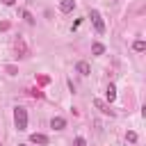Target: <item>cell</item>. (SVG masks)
Segmentation results:
<instances>
[{"label": "cell", "instance_id": "4", "mask_svg": "<svg viewBox=\"0 0 146 146\" xmlns=\"http://www.w3.org/2000/svg\"><path fill=\"white\" fill-rule=\"evenodd\" d=\"M75 71L82 73V75H89V73H91V66H89L87 62H78V64H75Z\"/></svg>", "mask_w": 146, "mask_h": 146}, {"label": "cell", "instance_id": "9", "mask_svg": "<svg viewBox=\"0 0 146 146\" xmlns=\"http://www.w3.org/2000/svg\"><path fill=\"white\" fill-rule=\"evenodd\" d=\"M91 52H94V55H103V52H105V46H103V43H94V46H91Z\"/></svg>", "mask_w": 146, "mask_h": 146}, {"label": "cell", "instance_id": "1", "mask_svg": "<svg viewBox=\"0 0 146 146\" xmlns=\"http://www.w3.org/2000/svg\"><path fill=\"white\" fill-rule=\"evenodd\" d=\"M14 123L18 130H27V110L25 107H16L14 110Z\"/></svg>", "mask_w": 146, "mask_h": 146}, {"label": "cell", "instance_id": "7", "mask_svg": "<svg viewBox=\"0 0 146 146\" xmlns=\"http://www.w3.org/2000/svg\"><path fill=\"white\" fill-rule=\"evenodd\" d=\"M96 107H98V110H100L103 114H110V116H114V112H112V110H110V107H107L105 103H100V100H96Z\"/></svg>", "mask_w": 146, "mask_h": 146}, {"label": "cell", "instance_id": "2", "mask_svg": "<svg viewBox=\"0 0 146 146\" xmlns=\"http://www.w3.org/2000/svg\"><path fill=\"white\" fill-rule=\"evenodd\" d=\"M89 18H91V23H94L96 32H98V34H103V32H105V23H103V18H100V11H98V9H91V11H89Z\"/></svg>", "mask_w": 146, "mask_h": 146}, {"label": "cell", "instance_id": "12", "mask_svg": "<svg viewBox=\"0 0 146 146\" xmlns=\"http://www.w3.org/2000/svg\"><path fill=\"white\" fill-rule=\"evenodd\" d=\"M128 141H137V132H128Z\"/></svg>", "mask_w": 146, "mask_h": 146}, {"label": "cell", "instance_id": "11", "mask_svg": "<svg viewBox=\"0 0 146 146\" xmlns=\"http://www.w3.org/2000/svg\"><path fill=\"white\" fill-rule=\"evenodd\" d=\"M73 146H87V141H84V139H82V137H78V139H75V141H73Z\"/></svg>", "mask_w": 146, "mask_h": 146}, {"label": "cell", "instance_id": "8", "mask_svg": "<svg viewBox=\"0 0 146 146\" xmlns=\"http://www.w3.org/2000/svg\"><path fill=\"white\" fill-rule=\"evenodd\" d=\"M105 94H107V100H110V103H112V100H114V98H116V87H114V84H110V87H107V91H105Z\"/></svg>", "mask_w": 146, "mask_h": 146}, {"label": "cell", "instance_id": "14", "mask_svg": "<svg viewBox=\"0 0 146 146\" xmlns=\"http://www.w3.org/2000/svg\"><path fill=\"white\" fill-rule=\"evenodd\" d=\"M18 146H25V144H18Z\"/></svg>", "mask_w": 146, "mask_h": 146}, {"label": "cell", "instance_id": "5", "mask_svg": "<svg viewBox=\"0 0 146 146\" xmlns=\"http://www.w3.org/2000/svg\"><path fill=\"white\" fill-rule=\"evenodd\" d=\"M64 125H66V121H64L62 116H55V119L50 121V128H55V130H64Z\"/></svg>", "mask_w": 146, "mask_h": 146}, {"label": "cell", "instance_id": "3", "mask_svg": "<svg viewBox=\"0 0 146 146\" xmlns=\"http://www.w3.org/2000/svg\"><path fill=\"white\" fill-rule=\"evenodd\" d=\"M59 9H62L64 14L73 11V9H75V0H62V2H59Z\"/></svg>", "mask_w": 146, "mask_h": 146}, {"label": "cell", "instance_id": "10", "mask_svg": "<svg viewBox=\"0 0 146 146\" xmlns=\"http://www.w3.org/2000/svg\"><path fill=\"white\" fill-rule=\"evenodd\" d=\"M132 48H135L137 52H144V50H146V43H144V41L139 39V41H135V43H132Z\"/></svg>", "mask_w": 146, "mask_h": 146}, {"label": "cell", "instance_id": "15", "mask_svg": "<svg viewBox=\"0 0 146 146\" xmlns=\"http://www.w3.org/2000/svg\"><path fill=\"white\" fill-rule=\"evenodd\" d=\"M0 146H2V144H0Z\"/></svg>", "mask_w": 146, "mask_h": 146}, {"label": "cell", "instance_id": "13", "mask_svg": "<svg viewBox=\"0 0 146 146\" xmlns=\"http://www.w3.org/2000/svg\"><path fill=\"white\" fill-rule=\"evenodd\" d=\"M0 2H2V5H7V7H11V5L16 2V0H0Z\"/></svg>", "mask_w": 146, "mask_h": 146}, {"label": "cell", "instance_id": "6", "mask_svg": "<svg viewBox=\"0 0 146 146\" xmlns=\"http://www.w3.org/2000/svg\"><path fill=\"white\" fill-rule=\"evenodd\" d=\"M30 141H32V144H48V137H46V135H39V132H34V135L30 137Z\"/></svg>", "mask_w": 146, "mask_h": 146}]
</instances>
